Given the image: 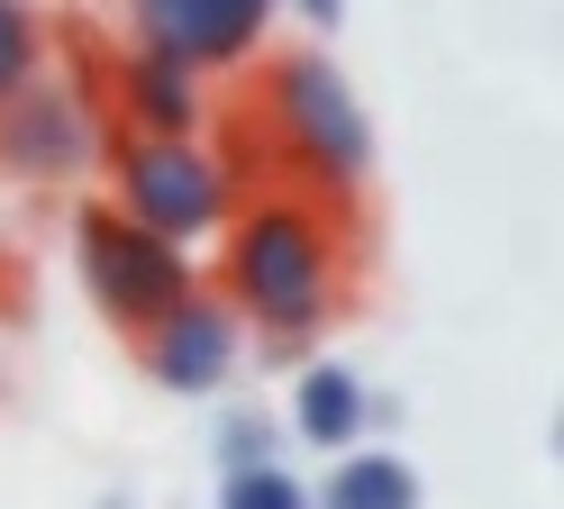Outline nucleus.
<instances>
[{"label": "nucleus", "mask_w": 564, "mask_h": 509, "mask_svg": "<svg viewBox=\"0 0 564 509\" xmlns=\"http://www.w3.org/2000/svg\"><path fill=\"white\" fill-rule=\"evenodd\" d=\"M310 509H419V473L401 455H346L319 491H310Z\"/></svg>", "instance_id": "9d476101"}, {"label": "nucleus", "mask_w": 564, "mask_h": 509, "mask_svg": "<svg viewBox=\"0 0 564 509\" xmlns=\"http://www.w3.org/2000/svg\"><path fill=\"white\" fill-rule=\"evenodd\" d=\"M37 10L28 0H0V100H19L28 83H37Z\"/></svg>", "instance_id": "9b49d317"}, {"label": "nucleus", "mask_w": 564, "mask_h": 509, "mask_svg": "<svg viewBox=\"0 0 564 509\" xmlns=\"http://www.w3.org/2000/svg\"><path fill=\"white\" fill-rule=\"evenodd\" d=\"M219 509H310V483H292L282 464H256V473H228Z\"/></svg>", "instance_id": "f8f14e48"}, {"label": "nucleus", "mask_w": 564, "mask_h": 509, "mask_svg": "<svg viewBox=\"0 0 564 509\" xmlns=\"http://www.w3.org/2000/svg\"><path fill=\"white\" fill-rule=\"evenodd\" d=\"M119 91H128L137 137H192V119H200V73H192V64H173V55H155V46H137V55H128Z\"/></svg>", "instance_id": "6e6552de"}, {"label": "nucleus", "mask_w": 564, "mask_h": 509, "mask_svg": "<svg viewBox=\"0 0 564 509\" xmlns=\"http://www.w3.org/2000/svg\"><path fill=\"white\" fill-rule=\"evenodd\" d=\"M273 128L292 145V164L328 192H356L373 173V119L356 109V83L328 55H282L273 73Z\"/></svg>", "instance_id": "7ed1b4c3"}, {"label": "nucleus", "mask_w": 564, "mask_h": 509, "mask_svg": "<svg viewBox=\"0 0 564 509\" xmlns=\"http://www.w3.org/2000/svg\"><path fill=\"white\" fill-rule=\"evenodd\" d=\"M147 364H155V382L164 391H219L228 373H237V310L228 301H192L183 310H164L155 327H147Z\"/></svg>", "instance_id": "0eeeda50"}, {"label": "nucleus", "mask_w": 564, "mask_h": 509, "mask_svg": "<svg viewBox=\"0 0 564 509\" xmlns=\"http://www.w3.org/2000/svg\"><path fill=\"white\" fill-rule=\"evenodd\" d=\"M110 209L164 246H200L228 228V164L192 137H128L110 155Z\"/></svg>", "instance_id": "f03ea898"}, {"label": "nucleus", "mask_w": 564, "mask_h": 509, "mask_svg": "<svg viewBox=\"0 0 564 509\" xmlns=\"http://www.w3.org/2000/svg\"><path fill=\"white\" fill-rule=\"evenodd\" d=\"M337 246L310 201H256L228 228V310H246L273 346H301L328 318Z\"/></svg>", "instance_id": "f257e3e1"}, {"label": "nucleus", "mask_w": 564, "mask_h": 509, "mask_svg": "<svg viewBox=\"0 0 564 509\" xmlns=\"http://www.w3.org/2000/svg\"><path fill=\"white\" fill-rule=\"evenodd\" d=\"M373 419V391L346 373V364H310L301 391H292V427L310 436V446H356Z\"/></svg>", "instance_id": "1a4fd4ad"}, {"label": "nucleus", "mask_w": 564, "mask_h": 509, "mask_svg": "<svg viewBox=\"0 0 564 509\" xmlns=\"http://www.w3.org/2000/svg\"><path fill=\"white\" fill-rule=\"evenodd\" d=\"M219 464H228V473H256V464H273V427H264L256 410H237V419L219 427Z\"/></svg>", "instance_id": "ddd939ff"}, {"label": "nucleus", "mask_w": 564, "mask_h": 509, "mask_svg": "<svg viewBox=\"0 0 564 509\" xmlns=\"http://www.w3.org/2000/svg\"><path fill=\"white\" fill-rule=\"evenodd\" d=\"M74 246H83V282H91V301L110 310V318H128V327H155L164 310H183V301H192V264H183V246H164V237H147V228H128L110 201L83 209Z\"/></svg>", "instance_id": "20e7f679"}, {"label": "nucleus", "mask_w": 564, "mask_h": 509, "mask_svg": "<svg viewBox=\"0 0 564 509\" xmlns=\"http://www.w3.org/2000/svg\"><path fill=\"white\" fill-rule=\"evenodd\" d=\"M128 10H137V36H147L155 55L200 73V64H237L256 46L273 0H128Z\"/></svg>", "instance_id": "423d86ee"}, {"label": "nucleus", "mask_w": 564, "mask_h": 509, "mask_svg": "<svg viewBox=\"0 0 564 509\" xmlns=\"http://www.w3.org/2000/svg\"><path fill=\"white\" fill-rule=\"evenodd\" d=\"M292 10H301V19H319V28H328V19H346V0H292Z\"/></svg>", "instance_id": "4468645a"}, {"label": "nucleus", "mask_w": 564, "mask_h": 509, "mask_svg": "<svg viewBox=\"0 0 564 509\" xmlns=\"http://www.w3.org/2000/svg\"><path fill=\"white\" fill-rule=\"evenodd\" d=\"M91 155H100V128H91V109L74 91L28 83L19 100H0V164H10V173L64 182V173H83Z\"/></svg>", "instance_id": "39448f33"}]
</instances>
